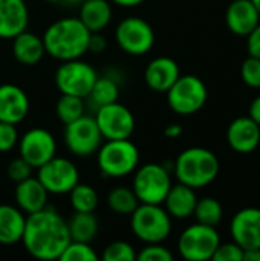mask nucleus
<instances>
[{
	"label": "nucleus",
	"mask_w": 260,
	"mask_h": 261,
	"mask_svg": "<svg viewBox=\"0 0 260 261\" xmlns=\"http://www.w3.org/2000/svg\"><path fill=\"white\" fill-rule=\"evenodd\" d=\"M70 242L67 222L52 208L26 216L21 243L29 255L43 261L58 260Z\"/></svg>",
	"instance_id": "f257e3e1"
},
{
	"label": "nucleus",
	"mask_w": 260,
	"mask_h": 261,
	"mask_svg": "<svg viewBox=\"0 0 260 261\" xmlns=\"http://www.w3.org/2000/svg\"><path fill=\"white\" fill-rule=\"evenodd\" d=\"M90 31L80 18L66 17L49 24L43 34L46 54L60 61L77 60L87 54Z\"/></svg>",
	"instance_id": "f03ea898"
},
{
	"label": "nucleus",
	"mask_w": 260,
	"mask_h": 261,
	"mask_svg": "<svg viewBox=\"0 0 260 261\" xmlns=\"http://www.w3.org/2000/svg\"><path fill=\"white\" fill-rule=\"evenodd\" d=\"M218 156L202 147L184 150L173 164L176 179L192 188H204L210 185L219 174Z\"/></svg>",
	"instance_id": "7ed1b4c3"
},
{
	"label": "nucleus",
	"mask_w": 260,
	"mask_h": 261,
	"mask_svg": "<svg viewBox=\"0 0 260 261\" xmlns=\"http://www.w3.org/2000/svg\"><path fill=\"white\" fill-rule=\"evenodd\" d=\"M97 162L106 177H126L138 168L139 150L130 139H110L98 148Z\"/></svg>",
	"instance_id": "20e7f679"
},
{
	"label": "nucleus",
	"mask_w": 260,
	"mask_h": 261,
	"mask_svg": "<svg viewBox=\"0 0 260 261\" xmlns=\"http://www.w3.org/2000/svg\"><path fill=\"white\" fill-rule=\"evenodd\" d=\"M130 228L146 245L162 243L172 232V217L161 205L139 203L130 214Z\"/></svg>",
	"instance_id": "39448f33"
},
{
	"label": "nucleus",
	"mask_w": 260,
	"mask_h": 261,
	"mask_svg": "<svg viewBox=\"0 0 260 261\" xmlns=\"http://www.w3.org/2000/svg\"><path fill=\"white\" fill-rule=\"evenodd\" d=\"M133 176L132 190L139 203L162 205L170 187L172 177L169 170L161 164H146L138 167Z\"/></svg>",
	"instance_id": "423d86ee"
},
{
	"label": "nucleus",
	"mask_w": 260,
	"mask_h": 261,
	"mask_svg": "<svg viewBox=\"0 0 260 261\" xmlns=\"http://www.w3.org/2000/svg\"><path fill=\"white\" fill-rule=\"evenodd\" d=\"M169 107L178 115H195L199 112L208 96L205 83L196 75H179L173 86L166 92Z\"/></svg>",
	"instance_id": "0eeeda50"
},
{
	"label": "nucleus",
	"mask_w": 260,
	"mask_h": 261,
	"mask_svg": "<svg viewBox=\"0 0 260 261\" xmlns=\"http://www.w3.org/2000/svg\"><path fill=\"white\" fill-rule=\"evenodd\" d=\"M219 243L221 239L216 228L196 223L182 231L178 240V251L184 260L207 261L211 260Z\"/></svg>",
	"instance_id": "6e6552de"
},
{
	"label": "nucleus",
	"mask_w": 260,
	"mask_h": 261,
	"mask_svg": "<svg viewBox=\"0 0 260 261\" xmlns=\"http://www.w3.org/2000/svg\"><path fill=\"white\" fill-rule=\"evenodd\" d=\"M97 78L98 73L89 63L81 58L67 60L55 72V86L60 93L87 98Z\"/></svg>",
	"instance_id": "1a4fd4ad"
},
{
	"label": "nucleus",
	"mask_w": 260,
	"mask_h": 261,
	"mask_svg": "<svg viewBox=\"0 0 260 261\" xmlns=\"http://www.w3.org/2000/svg\"><path fill=\"white\" fill-rule=\"evenodd\" d=\"M115 40L126 54L141 57L152 50L155 44V32L147 20L141 17H127L118 23Z\"/></svg>",
	"instance_id": "9d476101"
},
{
	"label": "nucleus",
	"mask_w": 260,
	"mask_h": 261,
	"mask_svg": "<svg viewBox=\"0 0 260 261\" xmlns=\"http://www.w3.org/2000/svg\"><path fill=\"white\" fill-rule=\"evenodd\" d=\"M64 144L67 150L80 158L92 156L103 144V136L93 116L83 115L78 119L66 124Z\"/></svg>",
	"instance_id": "9b49d317"
},
{
	"label": "nucleus",
	"mask_w": 260,
	"mask_h": 261,
	"mask_svg": "<svg viewBox=\"0 0 260 261\" xmlns=\"http://www.w3.org/2000/svg\"><path fill=\"white\" fill-rule=\"evenodd\" d=\"M95 122L103 139H130L135 132V116L121 102L115 101L95 110Z\"/></svg>",
	"instance_id": "f8f14e48"
},
{
	"label": "nucleus",
	"mask_w": 260,
	"mask_h": 261,
	"mask_svg": "<svg viewBox=\"0 0 260 261\" xmlns=\"http://www.w3.org/2000/svg\"><path fill=\"white\" fill-rule=\"evenodd\" d=\"M37 170V179L49 194H69V191L80 182L77 165L66 158L54 156Z\"/></svg>",
	"instance_id": "ddd939ff"
},
{
	"label": "nucleus",
	"mask_w": 260,
	"mask_h": 261,
	"mask_svg": "<svg viewBox=\"0 0 260 261\" xmlns=\"http://www.w3.org/2000/svg\"><path fill=\"white\" fill-rule=\"evenodd\" d=\"M18 153L32 168H38L57 154V141L54 135L41 127L28 130L18 138Z\"/></svg>",
	"instance_id": "4468645a"
},
{
	"label": "nucleus",
	"mask_w": 260,
	"mask_h": 261,
	"mask_svg": "<svg viewBox=\"0 0 260 261\" xmlns=\"http://www.w3.org/2000/svg\"><path fill=\"white\" fill-rule=\"evenodd\" d=\"M233 242L244 251L260 249V210L244 208L234 214L230 225Z\"/></svg>",
	"instance_id": "2eb2a0df"
},
{
	"label": "nucleus",
	"mask_w": 260,
	"mask_h": 261,
	"mask_svg": "<svg viewBox=\"0 0 260 261\" xmlns=\"http://www.w3.org/2000/svg\"><path fill=\"white\" fill-rule=\"evenodd\" d=\"M29 113V98L26 92L11 83L0 84V121L20 124Z\"/></svg>",
	"instance_id": "dca6fc26"
},
{
	"label": "nucleus",
	"mask_w": 260,
	"mask_h": 261,
	"mask_svg": "<svg viewBox=\"0 0 260 261\" xmlns=\"http://www.w3.org/2000/svg\"><path fill=\"white\" fill-rule=\"evenodd\" d=\"M228 145L241 154L254 151L260 144V125L250 116L234 119L227 130Z\"/></svg>",
	"instance_id": "f3484780"
},
{
	"label": "nucleus",
	"mask_w": 260,
	"mask_h": 261,
	"mask_svg": "<svg viewBox=\"0 0 260 261\" xmlns=\"http://www.w3.org/2000/svg\"><path fill=\"white\" fill-rule=\"evenodd\" d=\"M29 24V11L25 0H0V38L12 40Z\"/></svg>",
	"instance_id": "a211bd4d"
},
{
	"label": "nucleus",
	"mask_w": 260,
	"mask_h": 261,
	"mask_svg": "<svg viewBox=\"0 0 260 261\" xmlns=\"http://www.w3.org/2000/svg\"><path fill=\"white\" fill-rule=\"evenodd\" d=\"M179 66L173 58L158 57L147 64L144 70V81L153 92L166 93L179 78Z\"/></svg>",
	"instance_id": "6ab92c4d"
},
{
	"label": "nucleus",
	"mask_w": 260,
	"mask_h": 261,
	"mask_svg": "<svg viewBox=\"0 0 260 261\" xmlns=\"http://www.w3.org/2000/svg\"><path fill=\"white\" fill-rule=\"evenodd\" d=\"M225 21L233 34L247 37L260 23V14L251 0H233L227 9Z\"/></svg>",
	"instance_id": "aec40b11"
},
{
	"label": "nucleus",
	"mask_w": 260,
	"mask_h": 261,
	"mask_svg": "<svg viewBox=\"0 0 260 261\" xmlns=\"http://www.w3.org/2000/svg\"><path fill=\"white\" fill-rule=\"evenodd\" d=\"M48 196H49V193L41 185V182L32 176L18 182L15 187V191H14L17 206L26 216L46 208L48 206Z\"/></svg>",
	"instance_id": "412c9836"
},
{
	"label": "nucleus",
	"mask_w": 260,
	"mask_h": 261,
	"mask_svg": "<svg viewBox=\"0 0 260 261\" xmlns=\"http://www.w3.org/2000/svg\"><path fill=\"white\" fill-rule=\"evenodd\" d=\"M196 202H198V197H196L195 188L179 182L178 185L170 187L162 203L166 205V211L170 214V217L182 220V219H188L193 216Z\"/></svg>",
	"instance_id": "4be33fe9"
},
{
	"label": "nucleus",
	"mask_w": 260,
	"mask_h": 261,
	"mask_svg": "<svg viewBox=\"0 0 260 261\" xmlns=\"http://www.w3.org/2000/svg\"><path fill=\"white\" fill-rule=\"evenodd\" d=\"M46 54L43 38L28 29L12 38V55L23 66H34Z\"/></svg>",
	"instance_id": "5701e85b"
},
{
	"label": "nucleus",
	"mask_w": 260,
	"mask_h": 261,
	"mask_svg": "<svg viewBox=\"0 0 260 261\" xmlns=\"http://www.w3.org/2000/svg\"><path fill=\"white\" fill-rule=\"evenodd\" d=\"M26 216L18 206L0 205V245H15L21 242Z\"/></svg>",
	"instance_id": "b1692460"
},
{
	"label": "nucleus",
	"mask_w": 260,
	"mask_h": 261,
	"mask_svg": "<svg viewBox=\"0 0 260 261\" xmlns=\"http://www.w3.org/2000/svg\"><path fill=\"white\" fill-rule=\"evenodd\" d=\"M78 18L90 32H101L112 20L109 0H83Z\"/></svg>",
	"instance_id": "393cba45"
},
{
	"label": "nucleus",
	"mask_w": 260,
	"mask_h": 261,
	"mask_svg": "<svg viewBox=\"0 0 260 261\" xmlns=\"http://www.w3.org/2000/svg\"><path fill=\"white\" fill-rule=\"evenodd\" d=\"M70 240L90 243L98 234V220L93 213H75L67 222Z\"/></svg>",
	"instance_id": "a878e982"
},
{
	"label": "nucleus",
	"mask_w": 260,
	"mask_h": 261,
	"mask_svg": "<svg viewBox=\"0 0 260 261\" xmlns=\"http://www.w3.org/2000/svg\"><path fill=\"white\" fill-rule=\"evenodd\" d=\"M118 96H120V86L116 80L106 75V76H98L95 80L87 98L97 110L101 106L118 101Z\"/></svg>",
	"instance_id": "bb28decb"
},
{
	"label": "nucleus",
	"mask_w": 260,
	"mask_h": 261,
	"mask_svg": "<svg viewBox=\"0 0 260 261\" xmlns=\"http://www.w3.org/2000/svg\"><path fill=\"white\" fill-rule=\"evenodd\" d=\"M69 202L75 213H93L100 203V197L93 187L78 182L69 191Z\"/></svg>",
	"instance_id": "cd10ccee"
},
{
	"label": "nucleus",
	"mask_w": 260,
	"mask_h": 261,
	"mask_svg": "<svg viewBox=\"0 0 260 261\" xmlns=\"http://www.w3.org/2000/svg\"><path fill=\"white\" fill-rule=\"evenodd\" d=\"M138 205L139 200L132 188L116 187L107 194V206L118 216H130Z\"/></svg>",
	"instance_id": "c85d7f7f"
},
{
	"label": "nucleus",
	"mask_w": 260,
	"mask_h": 261,
	"mask_svg": "<svg viewBox=\"0 0 260 261\" xmlns=\"http://www.w3.org/2000/svg\"><path fill=\"white\" fill-rule=\"evenodd\" d=\"M86 112V104H84V98L75 96V95H66L61 93V96L57 101L55 106V113L57 118L66 125L75 119H78L80 116H83Z\"/></svg>",
	"instance_id": "c756f323"
},
{
	"label": "nucleus",
	"mask_w": 260,
	"mask_h": 261,
	"mask_svg": "<svg viewBox=\"0 0 260 261\" xmlns=\"http://www.w3.org/2000/svg\"><path fill=\"white\" fill-rule=\"evenodd\" d=\"M193 216L196 217L198 223L216 228L224 217V210H222V205L219 203V200H216L213 197H204L196 202Z\"/></svg>",
	"instance_id": "7c9ffc66"
},
{
	"label": "nucleus",
	"mask_w": 260,
	"mask_h": 261,
	"mask_svg": "<svg viewBox=\"0 0 260 261\" xmlns=\"http://www.w3.org/2000/svg\"><path fill=\"white\" fill-rule=\"evenodd\" d=\"M58 260L61 261H97L98 254L93 251V248L86 242H75L70 240L63 254Z\"/></svg>",
	"instance_id": "2f4dec72"
},
{
	"label": "nucleus",
	"mask_w": 260,
	"mask_h": 261,
	"mask_svg": "<svg viewBox=\"0 0 260 261\" xmlns=\"http://www.w3.org/2000/svg\"><path fill=\"white\" fill-rule=\"evenodd\" d=\"M104 261H133L136 260V252L133 246L127 242H113L109 246H106L103 252Z\"/></svg>",
	"instance_id": "473e14b6"
},
{
	"label": "nucleus",
	"mask_w": 260,
	"mask_h": 261,
	"mask_svg": "<svg viewBox=\"0 0 260 261\" xmlns=\"http://www.w3.org/2000/svg\"><path fill=\"white\" fill-rule=\"evenodd\" d=\"M242 80L247 86L253 89H260V58L248 57L241 67Z\"/></svg>",
	"instance_id": "72a5a7b5"
},
{
	"label": "nucleus",
	"mask_w": 260,
	"mask_h": 261,
	"mask_svg": "<svg viewBox=\"0 0 260 261\" xmlns=\"http://www.w3.org/2000/svg\"><path fill=\"white\" fill-rule=\"evenodd\" d=\"M136 258L139 261H172L173 254L161 243H147V246L136 254Z\"/></svg>",
	"instance_id": "f704fd0d"
},
{
	"label": "nucleus",
	"mask_w": 260,
	"mask_h": 261,
	"mask_svg": "<svg viewBox=\"0 0 260 261\" xmlns=\"http://www.w3.org/2000/svg\"><path fill=\"white\" fill-rule=\"evenodd\" d=\"M32 170H34V168H32L23 158L18 156V158L12 159V161L9 162L8 170H6V174H8L9 180L18 184V182H21V180L31 177V176H32Z\"/></svg>",
	"instance_id": "c9c22d12"
},
{
	"label": "nucleus",
	"mask_w": 260,
	"mask_h": 261,
	"mask_svg": "<svg viewBox=\"0 0 260 261\" xmlns=\"http://www.w3.org/2000/svg\"><path fill=\"white\" fill-rule=\"evenodd\" d=\"M211 260L215 261H242L244 249L238 243H219Z\"/></svg>",
	"instance_id": "e433bc0d"
},
{
	"label": "nucleus",
	"mask_w": 260,
	"mask_h": 261,
	"mask_svg": "<svg viewBox=\"0 0 260 261\" xmlns=\"http://www.w3.org/2000/svg\"><path fill=\"white\" fill-rule=\"evenodd\" d=\"M18 132L14 124L0 121V153L11 151L18 144Z\"/></svg>",
	"instance_id": "4c0bfd02"
},
{
	"label": "nucleus",
	"mask_w": 260,
	"mask_h": 261,
	"mask_svg": "<svg viewBox=\"0 0 260 261\" xmlns=\"http://www.w3.org/2000/svg\"><path fill=\"white\" fill-rule=\"evenodd\" d=\"M247 49L250 57L260 58V23L247 35Z\"/></svg>",
	"instance_id": "58836bf2"
},
{
	"label": "nucleus",
	"mask_w": 260,
	"mask_h": 261,
	"mask_svg": "<svg viewBox=\"0 0 260 261\" xmlns=\"http://www.w3.org/2000/svg\"><path fill=\"white\" fill-rule=\"evenodd\" d=\"M107 46V41L106 38L100 34V32H92L90 34V38H89V50L87 52H92V54H100L106 49Z\"/></svg>",
	"instance_id": "ea45409f"
},
{
	"label": "nucleus",
	"mask_w": 260,
	"mask_h": 261,
	"mask_svg": "<svg viewBox=\"0 0 260 261\" xmlns=\"http://www.w3.org/2000/svg\"><path fill=\"white\" fill-rule=\"evenodd\" d=\"M250 118L260 125V96L254 98L250 104Z\"/></svg>",
	"instance_id": "a19ab883"
},
{
	"label": "nucleus",
	"mask_w": 260,
	"mask_h": 261,
	"mask_svg": "<svg viewBox=\"0 0 260 261\" xmlns=\"http://www.w3.org/2000/svg\"><path fill=\"white\" fill-rule=\"evenodd\" d=\"M164 135L170 139H175V138H179L182 135V127L179 124H170L166 127L164 130Z\"/></svg>",
	"instance_id": "79ce46f5"
},
{
	"label": "nucleus",
	"mask_w": 260,
	"mask_h": 261,
	"mask_svg": "<svg viewBox=\"0 0 260 261\" xmlns=\"http://www.w3.org/2000/svg\"><path fill=\"white\" fill-rule=\"evenodd\" d=\"M242 261H260V249L244 251V260Z\"/></svg>",
	"instance_id": "37998d69"
},
{
	"label": "nucleus",
	"mask_w": 260,
	"mask_h": 261,
	"mask_svg": "<svg viewBox=\"0 0 260 261\" xmlns=\"http://www.w3.org/2000/svg\"><path fill=\"white\" fill-rule=\"evenodd\" d=\"M143 2H146V0H112V3L123 6V8H133V6L141 5Z\"/></svg>",
	"instance_id": "c03bdc74"
},
{
	"label": "nucleus",
	"mask_w": 260,
	"mask_h": 261,
	"mask_svg": "<svg viewBox=\"0 0 260 261\" xmlns=\"http://www.w3.org/2000/svg\"><path fill=\"white\" fill-rule=\"evenodd\" d=\"M253 3H254V6L257 8V11H259V14H260V0H251Z\"/></svg>",
	"instance_id": "a18cd8bd"
},
{
	"label": "nucleus",
	"mask_w": 260,
	"mask_h": 261,
	"mask_svg": "<svg viewBox=\"0 0 260 261\" xmlns=\"http://www.w3.org/2000/svg\"><path fill=\"white\" fill-rule=\"evenodd\" d=\"M44 2H49V3H60V2H64V0H44Z\"/></svg>",
	"instance_id": "49530a36"
}]
</instances>
